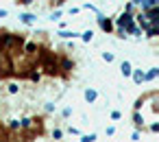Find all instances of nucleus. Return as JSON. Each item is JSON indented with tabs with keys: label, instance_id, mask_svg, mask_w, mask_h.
I'll return each instance as SVG.
<instances>
[{
	"label": "nucleus",
	"instance_id": "obj_20",
	"mask_svg": "<svg viewBox=\"0 0 159 142\" xmlns=\"http://www.w3.org/2000/svg\"><path fill=\"white\" fill-rule=\"evenodd\" d=\"M61 116H63V118H70V116H72V107H66V109L61 111Z\"/></svg>",
	"mask_w": 159,
	"mask_h": 142
},
{
	"label": "nucleus",
	"instance_id": "obj_16",
	"mask_svg": "<svg viewBox=\"0 0 159 142\" xmlns=\"http://www.w3.org/2000/svg\"><path fill=\"white\" fill-rule=\"evenodd\" d=\"M33 2H35V0H16V5H18V7H31Z\"/></svg>",
	"mask_w": 159,
	"mask_h": 142
},
{
	"label": "nucleus",
	"instance_id": "obj_5",
	"mask_svg": "<svg viewBox=\"0 0 159 142\" xmlns=\"http://www.w3.org/2000/svg\"><path fill=\"white\" fill-rule=\"evenodd\" d=\"M133 125H135V129H144V116L137 109H133Z\"/></svg>",
	"mask_w": 159,
	"mask_h": 142
},
{
	"label": "nucleus",
	"instance_id": "obj_22",
	"mask_svg": "<svg viewBox=\"0 0 159 142\" xmlns=\"http://www.w3.org/2000/svg\"><path fill=\"white\" fill-rule=\"evenodd\" d=\"M105 133H107V135H113V133H116V127H107Z\"/></svg>",
	"mask_w": 159,
	"mask_h": 142
},
{
	"label": "nucleus",
	"instance_id": "obj_13",
	"mask_svg": "<svg viewBox=\"0 0 159 142\" xmlns=\"http://www.w3.org/2000/svg\"><path fill=\"white\" fill-rule=\"evenodd\" d=\"M66 5V0H50V2H48V7H52V9H61Z\"/></svg>",
	"mask_w": 159,
	"mask_h": 142
},
{
	"label": "nucleus",
	"instance_id": "obj_4",
	"mask_svg": "<svg viewBox=\"0 0 159 142\" xmlns=\"http://www.w3.org/2000/svg\"><path fill=\"white\" fill-rule=\"evenodd\" d=\"M83 98H85L87 103H96V101H98V92H96L94 88H87V90L83 92Z\"/></svg>",
	"mask_w": 159,
	"mask_h": 142
},
{
	"label": "nucleus",
	"instance_id": "obj_23",
	"mask_svg": "<svg viewBox=\"0 0 159 142\" xmlns=\"http://www.w3.org/2000/svg\"><path fill=\"white\" fill-rule=\"evenodd\" d=\"M46 111H48V114L55 111V105H52V103H46Z\"/></svg>",
	"mask_w": 159,
	"mask_h": 142
},
{
	"label": "nucleus",
	"instance_id": "obj_15",
	"mask_svg": "<svg viewBox=\"0 0 159 142\" xmlns=\"http://www.w3.org/2000/svg\"><path fill=\"white\" fill-rule=\"evenodd\" d=\"M7 92H9V94H18V92H20V85H18V83H9Z\"/></svg>",
	"mask_w": 159,
	"mask_h": 142
},
{
	"label": "nucleus",
	"instance_id": "obj_12",
	"mask_svg": "<svg viewBox=\"0 0 159 142\" xmlns=\"http://www.w3.org/2000/svg\"><path fill=\"white\" fill-rule=\"evenodd\" d=\"M57 35H59V37H63V40H68V37H76L79 33H76V31H59Z\"/></svg>",
	"mask_w": 159,
	"mask_h": 142
},
{
	"label": "nucleus",
	"instance_id": "obj_7",
	"mask_svg": "<svg viewBox=\"0 0 159 142\" xmlns=\"http://www.w3.org/2000/svg\"><path fill=\"white\" fill-rule=\"evenodd\" d=\"M120 72H122V77H131V72H133L131 61H122V64H120Z\"/></svg>",
	"mask_w": 159,
	"mask_h": 142
},
{
	"label": "nucleus",
	"instance_id": "obj_8",
	"mask_svg": "<svg viewBox=\"0 0 159 142\" xmlns=\"http://www.w3.org/2000/svg\"><path fill=\"white\" fill-rule=\"evenodd\" d=\"M131 77H133V81H135L137 85H142V83H144V70H133V72H131Z\"/></svg>",
	"mask_w": 159,
	"mask_h": 142
},
{
	"label": "nucleus",
	"instance_id": "obj_24",
	"mask_svg": "<svg viewBox=\"0 0 159 142\" xmlns=\"http://www.w3.org/2000/svg\"><path fill=\"white\" fill-rule=\"evenodd\" d=\"M0 18H7V11L5 9H0Z\"/></svg>",
	"mask_w": 159,
	"mask_h": 142
},
{
	"label": "nucleus",
	"instance_id": "obj_9",
	"mask_svg": "<svg viewBox=\"0 0 159 142\" xmlns=\"http://www.w3.org/2000/svg\"><path fill=\"white\" fill-rule=\"evenodd\" d=\"M157 68H150V72H144V81H155L157 79Z\"/></svg>",
	"mask_w": 159,
	"mask_h": 142
},
{
	"label": "nucleus",
	"instance_id": "obj_14",
	"mask_svg": "<svg viewBox=\"0 0 159 142\" xmlns=\"http://www.w3.org/2000/svg\"><path fill=\"white\" fill-rule=\"evenodd\" d=\"M96 140V133H83L81 135V142H94Z\"/></svg>",
	"mask_w": 159,
	"mask_h": 142
},
{
	"label": "nucleus",
	"instance_id": "obj_18",
	"mask_svg": "<svg viewBox=\"0 0 159 142\" xmlns=\"http://www.w3.org/2000/svg\"><path fill=\"white\" fill-rule=\"evenodd\" d=\"M113 59H116V55H113V53H102V61H107V64H111Z\"/></svg>",
	"mask_w": 159,
	"mask_h": 142
},
{
	"label": "nucleus",
	"instance_id": "obj_6",
	"mask_svg": "<svg viewBox=\"0 0 159 142\" xmlns=\"http://www.w3.org/2000/svg\"><path fill=\"white\" fill-rule=\"evenodd\" d=\"M144 33H146L148 40H155V37L159 35V26H157V24H150L148 29H144Z\"/></svg>",
	"mask_w": 159,
	"mask_h": 142
},
{
	"label": "nucleus",
	"instance_id": "obj_1",
	"mask_svg": "<svg viewBox=\"0 0 159 142\" xmlns=\"http://www.w3.org/2000/svg\"><path fill=\"white\" fill-rule=\"evenodd\" d=\"M98 26L105 31V33H113V29H116V24H113V18H105L102 13H98Z\"/></svg>",
	"mask_w": 159,
	"mask_h": 142
},
{
	"label": "nucleus",
	"instance_id": "obj_19",
	"mask_svg": "<svg viewBox=\"0 0 159 142\" xmlns=\"http://www.w3.org/2000/svg\"><path fill=\"white\" fill-rule=\"evenodd\" d=\"M50 135H52V140H61V138H63V131H61V129H55Z\"/></svg>",
	"mask_w": 159,
	"mask_h": 142
},
{
	"label": "nucleus",
	"instance_id": "obj_10",
	"mask_svg": "<svg viewBox=\"0 0 159 142\" xmlns=\"http://www.w3.org/2000/svg\"><path fill=\"white\" fill-rule=\"evenodd\" d=\"M81 40H83V42H92V40H94V31H92V29L83 31V33H81Z\"/></svg>",
	"mask_w": 159,
	"mask_h": 142
},
{
	"label": "nucleus",
	"instance_id": "obj_11",
	"mask_svg": "<svg viewBox=\"0 0 159 142\" xmlns=\"http://www.w3.org/2000/svg\"><path fill=\"white\" fill-rule=\"evenodd\" d=\"M124 11H126V13H131V16H135V13H137V7H135V5L131 2V0H129V2L124 5Z\"/></svg>",
	"mask_w": 159,
	"mask_h": 142
},
{
	"label": "nucleus",
	"instance_id": "obj_17",
	"mask_svg": "<svg viewBox=\"0 0 159 142\" xmlns=\"http://www.w3.org/2000/svg\"><path fill=\"white\" fill-rule=\"evenodd\" d=\"M50 20H52V22H57V20H61V9H55V11L50 13Z\"/></svg>",
	"mask_w": 159,
	"mask_h": 142
},
{
	"label": "nucleus",
	"instance_id": "obj_21",
	"mask_svg": "<svg viewBox=\"0 0 159 142\" xmlns=\"http://www.w3.org/2000/svg\"><path fill=\"white\" fill-rule=\"evenodd\" d=\"M120 118H122V114H120L118 109H113V111H111V120H120Z\"/></svg>",
	"mask_w": 159,
	"mask_h": 142
},
{
	"label": "nucleus",
	"instance_id": "obj_3",
	"mask_svg": "<svg viewBox=\"0 0 159 142\" xmlns=\"http://www.w3.org/2000/svg\"><path fill=\"white\" fill-rule=\"evenodd\" d=\"M35 20H37V16H35V13H29V11H26V13H20V22H22V24H26V26H33V24H35Z\"/></svg>",
	"mask_w": 159,
	"mask_h": 142
},
{
	"label": "nucleus",
	"instance_id": "obj_2",
	"mask_svg": "<svg viewBox=\"0 0 159 142\" xmlns=\"http://www.w3.org/2000/svg\"><path fill=\"white\" fill-rule=\"evenodd\" d=\"M144 16H146V20H148V24H157V26H159V7H152V9H146V11H144Z\"/></svg>",
	"mask_w": 159,
	"mask_h": 142
}]
</instances>
